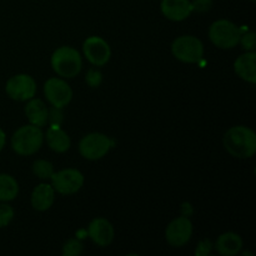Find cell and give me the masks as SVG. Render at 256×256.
<instances>
[{"instance_id":"6","label":"cell","mask_w":256,"mask_h":256,"mask_svg":"<svg viewBox=\"0 0 256 256\" xmlns=\"http://www.w3.org/2000/svg\"><path fill=\"white\" fill-rule=\"evenodd\" d=\"M114 145V140L102 132H90L79 142V152L86 160H99L109 152Z\"/></svg>"},{"instance_id":"4","label":"cell","mask_w":256,"mask_h":256,"mask_svg":"<svg viewBox=\"0 0 256 256\" xmlns=\"http://www.w3.org/2000/svg\"><path fill=\"white\" fill-rule=\"evenodd\" d=\"M244 29L230 20H216L209 29V38L215 46L220 49H232L240 42Z\"/></svg>"},{"instance_id":"2","label":"cell","mask_w":256,"mask_h":256,"mask_svg":"<svg viewBox=\"0 0 256 256\" xmlns=\"http://www.w3.org/2000/svg\"><path fill=\"white\" fill-rule=\"evenodd\" d=\"M44 142V132L36 125H24L12 136V148L16 154L29 156L39 152Z\"/></svg>"},{"instance_id":"26","label":"cell","mask_w":256,"mask_h":256,"mask_svg":"<svg viewBox=\"0 0 256 256\" xmlns=\"http://www.w3.org/2000/svg\"><path fill=\"white\" fill-rule=\"evenodd\" d=\"M212 244L209 239L202 240L198 245L196 250H195V255L196 256H208L212 252Z\"/></svg>"},{"instance_id":"5","label":"cell","mask_w":256,"mask_h":256,"mask_svg":"<svg viewBox=\"0 0 256 256\" xmlns=\"http://www.w3.org/2000/svg\"><path fill=\"white\" fill-rule=\"evenodd\" d=\"M172 52L180 62L198 64L204 58V45L196 36L182 35L172 42Z\"/></svg>"},{"instance_id":"18","label":"cell","mask_w":256,"mask_h":256,"mask_svg":"<svg viewBox=\"0 0 256 256\" xmlns=\"http://www.w3.org/2000/svg\"><path fill=\"white\" fill-rule=\"evenodd\" d=\"M25 115L30 124L36 125L42 128L48 124V118H49V110L44 102L40 99H30L28 100V104L25 106Z\"/></svg>"},{"instance_id":"27","label":"cell","mask_w":256,"mask_h":256,"mask_svg":"<svg viewBox=\"0 0 256 256\" xmlns=\"http://www.w3.org/2000/svg\"><path fill=\"white\" fill-rule=\"evenodd\" d=\"M49 122L52 125H60V122H62V112H60L59 108L52 106V110L49 112V118H48V122Z\"/></svg>"},{"instance_id":"8","label":"cell","mask_w":256,"mask_h":256,"mask_svg":"<svg viewBox=\"0 0 256 256\" xmlns=\"http://www.w3.org/2000/svg\"><path fill=\"white\" fill-rule=\"evenodd\" d=\"M6 94L16 102H28L36 94V82L30 75L16 74L6 82Z\"/></svg>"},{"instance_id":"7","label":"cell","mask_w":256,"mask_h":256,"mask_svg":"<svg viewBox=\"0 0 256 256\" xmlns=\"http://www.w3.org/2000/svg\"><path fill=\"white\" fill-rule=\"evenodd\" d=\"M52 186L62 195H72L84 185V175L76 169H64L54 172L50 178Z\"/></svg>"},{"instance_id":"13","label":"cell","mask_w":256,"mask_h":256,"mask_svg":"<svg viewBox=\"0 0 256 256\" xmlns=\"http://www.w3.org/2000/svg\"><path fill=\"white\" fill-rule=\"evenodd\" d=\"M160 9L162 15L172 22H182L192 12L190 0H162Z\"/></svg>"},{"instance_id":"22","label":"cell","mask_w":256,"mask_h":256,"mask_svg":"<svg viewBox=\"0 0 256 256\" xmlns=\"http://www.w3.org/2000/svg\"><path fill=\"white\" fill-rule=\"evenodd\" d=\"M240 44L242 45L246 52H255L256 49V36L254 32H242L240 36Z\"/></svg>"},{"instance_id":"15","label":"cell","mask_w":256,"mask_h":256,"mask_svg":"<svg viewBox=\"0 0 256 256\" xmlns=\"http://www.w3.org/2000/svg\"><path fill=\"white\" fill-rule=\"evenodd\" d=\"M55 200V190L49 184H40L32 190V206L38 212H46L52 206Z\"/></svg>"},{"instance_id":"12","label":"cell","mask_w":256,"mask_h":256,"mask_svg":"<svg viewBox=\"0 0 256 256\" xmlns=\"http://www.w3.org/2000/svg\"><path fill=\"white\" fill-rule=\"evenodd\" d=\"M88 235L98 246L104 248L112 244L114 240L115 232L112 222H108L104 218H96L89 224Z\"/></svg>"},{"instance_id":"21","label":"cell","mask_w":256,"mask_h":256,"mask_svg":"<svg viewBox=\"0 0 256 256\" xmlns=\"http://www.w3.org/2000/svg\"><path fill=\"white\" fill-rule=\"evenodd\" d=\"M82 242L78 239H69L62 246V255L64 256H79L82 252Z\"/></svg>"},{"instance_id":"28","label":"cell","mask_w":256,"mask_h":256,"mask_svg":"<svg viewBox=\"0 0 256 256\" xmlns=\"http://www.w3.org/2000/svg\"><path fill=\"white\" fill-rule=\"evenodd\" d=\"M5 142H6V136H5V132H2V129H0V152H2V148L5 146Z\"/></svg>"},{"instance_id":"29","label":"cell","mask_w":256,"mask_h":256,"mask_svg":"<svg viewBox=\"0 0 256 256\" xmlns=\"http://www.w3.org/2000/svg\"><path fill=\"white\" fill-rule=\"evenodd\" d=\"M250 2H255V0H250Z\"/></svg>"},{"instance_id":"10","label":"cell","mask_w":256,"mask_h":256,"mask_svg":"<svg viewBox=\"0 0 256 256\" xmlns=\"http://www.w3.org/2000/svg\"><path fill=\"white\" fill-rule=\"evenodd\" d=\"M82 52L90 64L95 66H102L112 56V49L109 44L100 36H90L82 44Z\"/></svg>"},{"instance_id":"11","label":"cell","mask_w":256,"mask_h":256,"mask_svg":"<svg viewBox=\"0 0 256 256\" xmlns=\"http://www.w3.org/2000/svg\"><path fill=\"white\" fill-rule=\"evenodd\" d=\"M192 235V224L188 216H180L172 220L165 230L166 242L174 248H182L189 242Z\"/></svg>"},{"instance_id":"17","label":"cell","mask_w":256,"mask_h":256,"mask_svg":"<svg viewBox=\"0 0 256 256\" xmlns=\"http://www.w3.org/2000/svg\"><path fill=\"white\" fill-rule=\"evenodd\" d=\"M44 138L46 139L48 146L55 152H68L72 145L69 135L60 128V125H50Z\"/></svg>"},{"instance_id":"19","label":"cell","mask_w":256,"mask_h":256,"mask_svg":"<svg viewBox=\"0 0 256 256\" xmlns=\"http://www.w3.org/2000/svg\"><path fill=\"white\" fill-rule=\"evenodd\" d=\"M19 194V184L9 174H0V202H12Z\"/></svg>"},{"instance_id":"3","label":"cell","mask_w":256,"mask_h":256,"mask_svg":"<svg viewBox=\"0 0 256 256\" xmlns=\"http://www.w3.org/2000/svg\"><path fill=\"white\" fill-rule=\"evenodd\" d=\"M52 66L59 76L72 79L82 72V60L76 49L72 46H60L52 52Z\"/></svg>"},{"instance_id":"1","label":"cell","mask_w":256,"mask_h":256,"mask_svg":"<svg viewBox=\"0 0 256 256\" xmlns=\"http://www.w3.org/2000/svg\"><path fill=\"white\" fill-rule=\"evenodd\" d=\"M224 148L232 156L238 159H249L256 152V134L252 129L238 125L225 132Z\"/></svg>"},{"instance_id":"9","label":"cell","mask_w":256,"mask_h":256,"mask_svg":"<svg viewBox=\"0 0 256 256\" xmlns=\"http://www.w3.org/2000/svg\"><path fill=\"white\" fill-rule=\"evenodd\" d=\"M44 94L48 102L54 108L66 106L72 99V90L65 80L59 78H50L44 84Z\"/></svg>"},{"instance_id":"20","label":"cell","mask_w":256,"mask_h":256,"mask_svg":"<svg viewBox=\"0 0 256 256\" xmlns=\"http://www.w3.org/2000/svg\"><path fill=\"white\" fill-rule=\"evenodd\" d=\"M32 172L42 180H49L52 175L54 174V166L50 162L44 159L36 160L32 164Z\"/></svg>"},{"instance_id":"23","label":"cell","mask_w":256,"mask_h":256,"mask_svg":"<svg viewBox=\"0 0 256 256\" xmlns=\"http://www.w3.org/2000/svg\"><path fill=\"white\" fill-rule=\"evenodd\" d=\"M14 218V209L10 205L0 204V229L8 226Z\"/></svg>"},{"instance_id":"25","label":"cell","mask_w":256,"mask_h":256,"mask_svg":"<svg viewBox=\"0 0 256 256\" xmlns=\"http://www.w3.org/2000/svg\"><path fill=\"white\" fill-rule=\"evenodd\" d=\"M192 12H206L212 9V0H192Z\"/></svg>"},{"instance_id":"24","label":"cell","mask_w":256,"mask_h":256,"mask_svg":"<svg viewBox=\"0 0 256 256\" xmlns=\"http://www.w3.org/2000/svg\"><path fill=\"white\" fill-rule=\"evenodd\" d=\"M85 82L90 88H98L102 82V75L99 70L90 69L88 70L86 76H85Z\"/></svg>"},{"instance_id":"14","label":"cell","mask_w":256,"mask_h":256,"mask_svg":"<svg viewBox=\"0 0 256 256\" xmlns=\"http://www.w3.org/2000/svg\"><path fill=\"white\" fill-rule=\"evenodd\" d=\"M255 62H256L255 52H246L245 54L240 55L234 62V70L238 74V76H240L246 82L255 84L256 82Z\"/></svg>"},{"instance_id":"16","label":"cell","mask_w":256,"mask_h":256,"mask_svg":"<svg viewBox=\"0 0 256 256\" xmlns=\"http://www.w3.org/2000/svg\"><path fill=\"white\" fill-rule=\"evenodd\" d=\"M215 249L222 256H234L239 254L240 250L242 249V240L240 235L235 232H224L218 238Z\"/></svg>"}]
</instances>
